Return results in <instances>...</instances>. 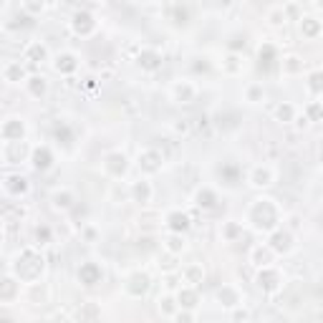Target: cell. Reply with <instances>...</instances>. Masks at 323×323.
Here are the masks:
<instances>
[{"label":"cell","mask_w":323,"mask_h":323,"mask_svg":"<svg viewBox=\"0 0 323 323\" xmlns=\"http://www.w3.org/2000/svg\"><path fill=\"white\" fill-rule=\"evenodd\" d=\"M106 164H114L116 167V177H119V175H124V169H126V157L124 154H109Z\"/></svg>","instance_id":"obj_16"},{"label":"cell","mask_w":323,"mask_h":323,"mask_svg":"<svg viewBox=\"0 0 323 323\" xmlns=\"http://www.w3.org/2000/svg\"><path fill=\"white\" fill-rule=\"evenodd\" d=\"M33 167H36V169H48V167H51V152H48L46 146L36 149V152H33Z\"/></svg>","instance_id":"obj_6"},{"label":"cell","mask_w":323,"mask_h":323,"mask_svg":"<svg viewBox=\"0 0 323 323\" xmlns=\"http://www.w3.org/2000/svg\"><path fill=\"white\" fill-rule=\"evenodd\" d=\"M278 119H283V121H290L293 119V106H281V109H278Z\"/></svg>","instance_id":"obj_23"},{"label":"cell","mask_w":323,"mask_h":323,"mask_svg":"<svg viewBox=\"0 0 323 323\" xmlns=\"http://www.w3.org/2000/svg\"><path fill=\"white\" fill-rule=\"evenodd\" d=\"M31 91H33V96H40L43 91H46V81H43V78H31Z\"/></svg>","instance_id":"obj_20"},{"label":"cell","mask_w":323,"mask_h":323,"mask_svg":"<svg viewBox=\"0 0 323 323\" xmlns=\"http://www.w3.org/2000/svg\"><path fill=\"white\" fill-rule=\"evenodd\" d=\"M275 56V51H273V46H263L260 48V66H270V58Z\"/></svg>","instance_id":"obj_19"},{"label":"cell","mask_w":323,"mask_h":323,"mask_svg":"<svg viewBox=\"0 0 323 323\" xmlns=\"http://www.w3.org/2000/svg\"><path fill=\"white\" fill-rule=\"evenodd\" d=\"M28 58H31L33 63L46 61V46H40V43H33V46L28 48Z\"/></svg>","instance_id":"obj_12"},{"label":"cell","mask_w":323,"mask_h":323,"mask_svg":"<svg viewBox=\"0 0 323 323\" xmlns=\"http://www.w3.org/2000/svg\"><path fill=\"white\" fill-rule=\"evenodd\" d=\"M78 275L83 278V283H86V286H94V283L99 281V278H101V270H99L96 265H83Z\"/></svg>","instance_id":"obj_9"},{"label":"cell","mask_w":323,"mask_h":323,"mask_svg":"<svg viewBox=\"0 0 323 323\" xmlns=\"http://www.w3.org/2000/svg\"><path fill=\"white\" fill-rule=\"evenodd\" d=\"M76 69V58L71 56V53H63V56H58V61H56V71L61 73H71Z\"/></svg>","instance_id":"obj_7"},{"label":"cell","mask_w":323,"mask_h":323,"mask_svg":"<svg viewBox=\"0 0 323 323\" xmlns=\"http://www.w3.org/2000/svg\"><path fill=\"white\" fill-rule=\"evenodd\" d=\"M318 81H321V76H318V73H316V76H313V78H311V86H313V89H316V91H318V86H321V83H318Z\"/></svg>","instance_id":"obj_24"},{"label":"cell","mask_w":323,"mask_h":323,"mask_svg":"<svg viewBox=\"0 0 323 323\" xmlns=\"http://www.w3.org/2000/svg\"><path fill=\"white\" fill-rule=\"evenodd\" d=\"M23 76H26V73H23V69H20L18 63H10V66L5 69V78H8V81H13V83H15V81H20Z\"/></svg>","instance_id":"obj_17"},{"label":"cell","mask_w":323,"mask_h":323,"mask_svg":"<svg viewBox=\"0 0 323 323\" xmlns=\"http://www.w3.org/2000/svg\"><path fill=\"white\" fill-rule=\"evenodd\" d=\"M175 99H177V101L195 99V86H192V83H177V86H175Z\"/></svg>","instance_id":"obj_10"},{"label":"cell","mask_w":323,"mask_h":323,"mask_svg":"<svg viewBox=\"0 0 323 323\" xmlns=\"http://www.w3.org/2000/svg\"><path fill=\"white\" fill-rule=\"evenodd\" d=\"M3 5H5V0H0V8H3Z\"/></svg>","instance_id":"obj_26"},{"label":"cell","mask_w":323,"mask_h":323,"mask_svg":"<svg viewBox=\"0 0 323 323\" xmlns=\"http://www.w3.org/2000/svg\"><path fill=\"white\" fill-rule=\"evenodd\" d=\"M134 197H137L139 202H146L149 197H152V187H149L146 182H139V184H134Z\"/></svg>","instance_id":"obj_14"},{"label":"cell","mask_w":323,"mask_h":323,"mask_svg":"<svg viewBox=\"0 0 323 323\" xmlns=\"http://www.w3.org/2000/svg\"><path fill=\"white\" fill-rule=\"evenodd\" d=\"M48 3H56V0H48Z\"/></svg>","instance_id":"obj_27"},{"label":"cell","mask_w":323,"mask_h":323,"mask_svg":"<svg viewBox=\"0 0 323 323\" xmlns=\"http://www.w3.org/2000/svg\"><path fill=\"white\" fill-rule=\"evenodd\" d=\"M28 8H31V10H36V8H40V3H36V0H28Z\"/></svg>","instance_id":"obj_25"},{"label":"cell","mask_w":323,"mask_h":323,"mask_svg":"<svg viewBox=\"0 0 323 323\" xmlns=\"http://www.w3.org/2000/svg\"><path fill=\"white\" fill-rule=\"evenodd\" d=\"M250 182H252L255 187H268V184L273 182V172H270L268 167H255Z\"/></svg>","instance_id":"obj_5"},{"label":"cell","mask_w":323,"mask_h":323,"mask_svg":"<svg viewBox=\"0 0 323 323\" xmlns=\"http://www.w3.org/2000/svg\"><path fill=\"white\" fill-rule=\"evenodd\" d=\"M53 205H56V207H63V210L71 207V195H69V192H63V195L58 192V195H53Z\"/></svg>","instance_id":"obj_18"},{"label":"cell","mask_w":323,"mask_h":323,"mask_svg":"<svg viewBox=\"0 0 323 323\" xmlns=\"http://www.w3.org/2000/svg\"><path fill=\"white\" fill-rule=\"evenodd\" d=\"M139 164H142L144 172H157L162 167V154L159 152H144L139 157Z\"/></svg>","instance_id":"obj_4"},{"label":"cell","mask_w":323,"mask_h":323,"mask_svg":"<svg viewBox=\"0 0 323 323\" xmlns=\"http://www.w3.org/2000/svg\"><path fill=\"white\" fill-rule=\"evenodd\" d=\"M10 192H15V195H20V192L28 189V182L23 177H8V184H5Z\"/></svg>","instance_id":"obj_13"},{"label":"cell","mask_w":323,"mask_h":323,"mask_svg":"<svg viewBox=\"0 0 323 323\" xmlns=\"http://www.w3.org/2000/svg\"><path fill=\"white\" fill-rule=\"evenodd\" d=\"M167 220H169V227H172V230H187V227H189L187 215H182V212H172Z\"/></svg>","instance_id":"obj_11"},{"label":"cell","mask_w":323,"mask_h":323,"mask_svg":"<svg viewBox=\"0 0 323 323\" xmlns=\"http://www.w3.org/2000/svg\"><path fill=\"white\" fill-rule=\"evenodd\" d=\"M248 220L257 230H270L278 222V207L273 205V200H255L248 210Z\"/></svg>","instance_id":"obj_1"},{"label":"cell","mask_w":323,"mask_h":323,"mask_svg":"<svg viewBox=\"0 0 323 323\" xmlns=\"http://www.w3.org/2000/svg\"><path fill=\"white\" fill-rule=\"evenodd\" d=\"M23 121H18V119H8L3 124V129H0V134H3V139L8 142H20V137H23Z\"/></svg>","instance_id":"obj_2"},{"label":"cell","mask_w":323,"mask_h":323,"mask_svg":"<svg viewBox=\"0 0 323 323\" xmlns=\"http://www.w3.org/2000/svg\"><path fill=\"white\" fill-rule=\"evenodd\" d=\"M273 240H275V248H278V250H288V248H290V245H288L290 238H288V235H283V232H278Z\"/></svg>","instance_id":"obj_21"},{"label":"cell","mask_w":323,"mask_h":323,"mask_svg":"<svg viewBox=\"0 0 323 323\" xmlns=\"http://www.w3.org/2000/svg\"><path fill=\"white\" fill-rule=\"evenodd\" d=\"M73 31H76L78 36H89V33L94 31V18H91L89 13H78V15L73 18Z\"/></svg>","instance_id":"obj_3"},{"label":"cell","mask_w":323,"mask_h":323,"mask_svg":"<svg viewBox=\"0 0 323 323\" xmlns=\"http://www.w3.org/2000/svg\"><path fill=\"white\" fill-rule=\"evenodd\" d=\"M159 61H162V56L154 53V51H144V53L139 56V63H142L144 69H149V71H154V69L159 66Z\"/></svg>","instance_id":"obj_8"},{"label":"cell","mask_w":323,"mask_h":323,"mask_svg":"<svg viewBox=\"0 0 323 323\" xmlns=\"http://www.w3.org/2000/svg\"><path fill=\"white\" fill-rule=\"evenodd\" d=\"M303 31H306L308 36H316V33H318V23H316L313 18H306V20H303Z\"/></svg>","instance_id":"obj_22"},{"label":"cell","mask_w":323,"mask_h":323,"mask_svg":"<svg viewBox=\"0 0 323 323\" xmlns=\"http://www.w3.org/2000/svg\"><path fill=\"white\" fill-rule=\"evenodd\" d=\"M197 205L200 207H212L215 205V192L212 189H200L197 192Z\"/></svg>","instance_id":"obj_15"}]
</instances>
